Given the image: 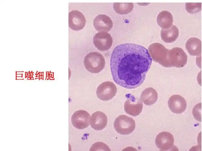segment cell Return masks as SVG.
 Here are the masks:
<instances>
[{
    "label": "cell",
    "instance_id": "cell-1",
    "mask_svg": "<svg viewBox=\"0 0 202 151\" xmlns=\"http://www.w3.org/2000/svg\"><path fill=\"white\" fill-rule=\"evenodd\" d=\"M152 63L148 50L143 46L133 43L118 45L110 59L113 79L125 88H135L143 82Z\"/></svg>",
    "mask_w": 202,
    "mask_h": 151
},
{
    "label": "cell",
    "instance_id": "cell-2",
    "mask_svg": "<svg viewBox=\"0 0 202 151\" xmlns=\"http://www.w3.org/2000/svg\"><path fill=\"white\" fill-rule=\"evenodd\" d=\"M148 51L152 59L164 67L181 68L186 61V53L180 47L169 50L160 43H154L149 46Z\"/></svg>",
    "mask_w": 202,
    "mask_h": 151
},
{
    "label": "cell",
    "instance_id": "cell-3",
    "mask_svg": "<svg viewBox=\"0 0 202 151\" xmlns=\"http://www.w3.org/2000/svg\"><path fill=\"white\" fill-rule=\"evenodd\" d=\"M83 63L86 69L92 73L100 72L104 68L105 63L103 56L96 52L88 53L84 57Z\"/></svg>",
    "mask_w": 202,
    "mask_h": 151
},
{
    "label": "cell",
    "instance_id": "cell-4",
    "mask_svg": "<svg viewBox=\"0 0 202 151\" xmlns=\"http://www.w3.org/2000/svg\"><path fill=\"white\" fill-rule=\"evenodd\" d=\"M114 127L118 133L121 135H128L134 130L135 123L132 118L126 115H120L116 118Z\"/></svg>",
    "mask_w": 202,
    "mask_h": 151
},
{
    "label": "cell",
    "instance_id": "cell-5",
    "mask_svg": "<svg viewBox=\"0 0 202 151\" xmlns=\"http://www.w3.org/2000/svg\"><path fill=\"white\" fill-rule=\"evenodd\" d=\"M126 100L124 105V110L127 114L136 117L141 113L143 107V102L140 99L131 94L126 95Z\"/></svg>",
    "mask_w": 202,
    "mask_h": 151
},
{
    "label": "cell",
    "instance_id": "cell-6",
    "mask_svg": "<svg viewBox=\"0 0 202 151\" xmlns=\"http://www.w3.org/2000/svg\"><path fill=\"white\" fill-rule=\"evenodd\" d=\"M117 91V88L114 83L111 81H106L98 86L96 94L97 97L100 100L106 101L113 98Z\"/></svg>",
    "mask_w": 202,
    "mask_h": 151
},
{
    "label": "cell",
    "instance_id": "cell-7",
    "mask_svg": "<svg viewBox=\"0 0 202 151\" xmlns=\"http://www.w3.org/2000/svg\"><path fill=\"white\" fill-rule=\"evenodd\" d=\"M93 43L98 50L105 51L109 50L111 47L113 39L108 32H99L94 37Z\"/></svg>",
    "mask_w": 202,
    "mask_h": 151
},
{
    "label": "cell",
    "instance_id": "cell-8",
    "mask_svg": "<svg viewBox=\"0 0 202 151\" xmlns=\"http://www.w3.org/2000/svg\"><path fill=\"white\" fill-rule=\"evenodd\" d=\"M91 116L87 111L83 110L76 111L71 118L73 126L77 129L82 130L87 127L90 124Z\"/></svg>",
    "mask_w": 202,
    "mask_h": 151
},
{
    "label": "cell",
    "instance_id": "cell-9",
    "mask_svg": "<svg viewBox=\"0 0 202 151\" xmlns=\"http://www.w3.org/2000/svg\"><path fill=\"white\" fill-rule=\"evenodd\" d=\"M86 20L82 13L78 10H73L68 13V25L72 30L78 31L85 27Z\"/></svg>",
    "mask_w": 202,
    "mask_h": 151
},
{
    "label": "cell",
    "instance_id": "cell-10",
    "mask_svg": "<svg viewBox=\"0 0 202 151\" xmlns=\"http://www.w3.org/2000/svg\"><path fill=\"white\" fill-rule=\"evenodd\" d=\"M174 138L173 135L167 132H162L156 137L155 143L157 146L161 151L167 150L174 145Z\"/></svg>",
    "mask_w": 202,
    "mask_h": 151
},
{
    "label": "cell",
    "instance_id": "cell-11",
    "mask_svg": "<svg viewBox=\"0 0 202 151\" xmlns=\"http://www.w3.org/2000/svg\"><path fill=\"white\" fill-rule=\"evenodd\" d=\"M168 105L170 110L173 113L180 114L186 109L187 103L185 99L180 95H173L169 98Z\"/></svg>",
    "mask_w": 202,
    "mask_h": 151
},
{
    "label": "cell",
    "instance_id": "cell-12",
    "mask_svg": "<svg viewBox=\"0 0 202 151\" xmlns=\"http://www.w3.org/2000/svg\"><path fill=\"white\" fill-rule=\"evenodd\" d=\"M93 26L95 29L99 32L109 31L112 28L113 24L110 18L104 14L97 16L93 20Z\"/></svg>",
    "mask_w": 202,
    "mask_h": 151
},
{
    "label": "cell",
    "instance_id": "cell-13",
    "mask_svg": "<svg viewBox=\"0 0 202 151\" xmlns=\"http://www.w3.org/2000/svg\"><path fill=\"white\" fill-rule=\"evenodd\" d=\"M107 118L104 113L97 111L93 113L90 117V124L95 130H102L107 125Z\"/></svg>",
    "mask_w": 202,
    "mask_h": 151
},
{
    "label": "cell",
    "instance_id": "cell-14",
    "mask_svg": "<svg viewBox=\"0 0 202 151\" xmlns=\"http://www.w3.org/2000/svg\"><path fill=\"white\" fill-rule=\"evenodd\" d=\"M178 36L179 30L176 26L173 24L168 28L162 29L161 31V38L166 43L174 42Z\"/></svg>",
    "mask_w": 202,
    "mask_h": 151
},
{
    "label": "cell",
    "instance_id": "cell-15",
    "mask_svg": "<svg viewBox=\"0 0 202 151\" xmlns=\"http://www.w3.org/2000/svg\"><path fill=\"white\" fill-rule=\"evenodd\" d=\"M158 98V95L156 90L150 87L145 88L142 92L140 99L145 105L150 106L156 102Z\"/></svg>",
    "mask_w": 202,
    "mask_h": 151
},
{
    "label": "cell",
    "instance_id": "cell-16",
    "mask_svg": "<svg viewBox=\"0 0 202 151\" xmlns=\"http://www.w3.org/2000/svg\"><path fill=\"white\" fill-rule=\"evenodd\" d=\"M185 47L189 54L192 56H200L201 53V42L198 38L192 37L187 41Z\"/></svg>",
    "mask_w": 202,
    "mask_h": 151
},
{
    "label": "cell",
    "instance_id": "cell-17",
    "mask_svg": "<svg viewBox=\"0 0 202 151\" xmlns=\"http://www.w3.org/2000/svg\"><path fill=\"white\" fill-rule=\"evenodd\" d=\"M157 21L158 25L162 29L168 28L172 25V15L168 11H163L158 15Z\"/></svg>",
    "mask_w": 202,
    "mask_h": 151
},
{
    "label": "cell",
    "instance_id": "cell-18",
    "mask_svg": "<svg viewBox=\"0 0 202 151\" xmlns=\"http://www.w3.org/2000/svg\"><path fill=\"white\" fill-rule=\"evenodd\" d=\"M133 3H114L113 8L118 14H127L131 12L133 8Z\"/></svg>",
    "mask_w": 202,
    "mask_h": 151
},
{
    "label": "cell",
    "instance_id": "cell-19",
    "mask_svg": "<svg viewBox=\"0 0 202 151\" xmlns=\"http://www.w3.org/2000/svg\"><path fill=\"white\" fill-rule=\"evenodd\" d=\"M201 3H187L186 4V9L190 13H194L201 11Z\"/></svg>",
    "mask_w": 202,
    "mask_h": 151
},
{
    "label": "cell",
    "instance_id": "cell-20",
    "mask_svg": "<svg viewBox=\"0 0 202 151\" xmlns=\"http://www.w3.org/2000/svg\"><path fill=\"white\" fill-rule=\"evenodd\" d=\"M104 150V151H111L109 147L105 144L102 142H98L92 145L90 150L96 151Z\"/></svg>",
    "mask_w": 202,
    "mask_h": 151
},
{
    "label": "cell",
    "instance_id": "cell-21",
    "mask_svg": "<svg viewBox=\"0 0 202 151\" xmlns=\"http://www.w3.org/2000/svg\"><path fill=\"white\" fill-rule=\"evenodd\" d=\"M201 103L197 104L194 107L193 110V114L194 118L197 120L201 122Z\"/></svg>",
    "mask_w": 202,
    "mask_h": 151
},
{
    "label": "cell",
    "instance_id": "cell-22",
    "mask_svg": "<svg viewBox=\"0 0 202 151\" xmlns=\"http://www.w3.org/2000/svg\"><path fill=\"white\" fill-rule=\"evenodd\" d=\"M39 73L35 76V77H38L39 76Z\"/></svg>",
    "mask_w": 202,
    "mask_h": 151
},
{
    "label": "cell",
    "instance_id": "cell-23",
    "mask_svg": "<svg viewBox=\"0 0 202 151\" xmlns=\"http://www.w3.org/2000/svg\"><path fill=\"white\" fill-rule=\"evenodd\" d=\"M41 79V76H39V79L40 80Z\"/></svg>",
    "mask_w": 202,
    "mask_h": 151
},
{
    "label": "cell",
    "instance_id": "cell-24",
    "mask_svg": "<svg viewBox=\"0 0 202 151\" xmlns=\"http://www.w3.org/2000/svg\"><path fill=\"white\" fill-rule=\"evenodd\" d=\"M39 73V72H38L37 71L36 72L35 74V75H37L38 73Z\"/></svg>",
    "mask_w": 202,
    "mask_h": 151
},
{
    "label": "cell",
    "instance_id": "cell-25",
    "mask_svg": "<svg viewBox=\"0 0 202 151\" xmlns=\"http://www.w3.org/2000/svg\"><path fill=\"white\" fill-rule=\"evenodd\" d=\"M39 76H41V72H39Z\"/></svg>",
    "mask_w": 202,
    "mask_h": 151
},
{
    "label": "cell",
    "instance_id": "cell-26",
    "mask_svg": "<svg viewBox=\"0 0 202 151\" xmlns=\"http://www.w3.org/2000/svg\"><path fill=\"white\" fill-rule=\"evenodd\" d=\"M41 79H43V76H41Z\"/></svg>",
    "mask_w": 202,
    "mask_h": 151
},
{
    "label": "cell",
    "instance_id": "cell-27",
    "mask_svg": "<svg viewBox=\"0 0 202 151\" xmlns=\"http://www.w3.org/2000/svg\"><path fill=\"white\" fill-rule=\"evenodd\" d=\"M30 79H31V80L34 79V78L33 77H32Z\"/></svg>",
    "mask_w": 202,
    "mask_h": 151
},
{
    "label": "cell",
    "instance_id": "cell-28",
    "mask_svg": "<svg viewBox=\"0 0 202 151\" xmlns=\"http://www.w3.org/2000/svg\"><path fill=\"white\" fill-rule=\"evenodd\" d=\"M43 72H41V76H43Z\"/></svg>",
    "mask_w": 202,
    "mask_h": 151
},
{
    "label": "cell",
    "instance_id": "cell-29",
    "mask_svg": "<svg viewBox=\"0 0 202 151\" xmlns=\"http://www.w3.org/2000/svg\"><path fill=\"white\" fill-rule=\"evenodd\" d=\"M33 73L34 72H32V73L31 72L30 75H33Z\"/></svg>",
    "mask_w": 202,
    "mask_h": 151
},
{
    "label": "cell",
    "instance_id": "cell-30",
    "mask_svg": "<svg viewBox=\"0 0 202 151\" xmlns=\"http://www.w3.org/2000/svg\"><path fill=\"white\" fill-rule=\"evenodd\" d=\"M48 74H46V76H48Z\"/></svg>",
    "mask_w": 202,
    "mask_h": 151
}]
</instances>
